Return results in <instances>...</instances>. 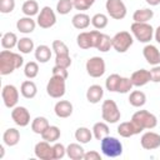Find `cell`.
<instances>
[{
    "label": "cell",
    "mask_w": 160,
    "mask_h": 160,
    "mask_svg": "<svg viewBox=\"0 0 160 160\" xmlns=\"http://www.w3.org/2000/svg\"><path fill=\"white\" fill-rule=\"evenodd\" d=\"M24 64V58L19 52H12L11 50H2L0 52V74L9 75L14 70L21 68Z\"/></svg>",
    "instance_id": "obj_1"
},
{
    "label": "cell",
    "mask_w": 160,
    "mask_h": 160,
    "mask_svg": "<svg viewBox=\"0 0 160 160\" xmlns=\"http://www.w3.org/2000/svg\"><path fill=\"white\" fill-rule=\"evenodd\" d=\"M131 121L142 131V130H151L156 128L158 119L154 114H151L148 110H138L131 116Z\"/></svg>",
    "instance_id": "obj_2"
},
{
    "label": "cell",
    "mask_w": 160,
    "mask_h": 160,
    "mask_svg": "<svg viewBox=\"0 0 160 160\" xmlns=\"http://www.w3.org/2000/svg\"><path fill=\"white\" fill-rule=\"evenodd\" d=\"M100 150L106 158H118L122 154V144L114 136H105L100 141Z\"/></svg>",
    "instance_id": "obj_3"
},
{
    "label": "cell",
    "mask_w": 160,
    "mask_h": 160,
    "mask_svg": "<svg viewBox=\"0 0 160 160\" xmlns=\"http://www.w3.org/2000/svg\"><path fill=\"white\" fill-rule=\"evenodd\" d=\"M132 36L144 44H148L154 38V28L148 22H132L130 26Z\"/></svg>",
    "instance_id": "obj_4"
},
{
    "label": "cell",
    "mask_w": 160,
    "mask_h": 160,
    "mask_svg": "<svg viewBox=\"0 0 160 160\" xmlns=\"http://www.w3.org/2000/svg\"><path fill=\"white\" fill-rule=\"evenodd\" d=\"M101 116L102 120L106 121L108 124H115L120 120L121 112L116 105V102L111 99H108L102 102L101 105Z\"/></svg>",
    "instance_id": "obj_5"
},
{
    "label": "cell",
    "mask_w": 160,
    "mask_h": 160,
    "mask_svg": "<svg viewBox=\"0 0 160 160\" xmlns=\"http://www.w3.org/2000/svg\"><path fill=\"white\" fill-rule=\"evenodd\" d=\"M111 41H112V49L122 54L130 49V46L134 42V38L129 31H119L111 38Z\"/></svg>",
    "instance_id": "obj_6"
},
{
    "label": "cell",
    "mask_w": 160,
    "mask_h": 160,
    "mask_svg": "<svg viewBox=\"0 0 160 160\" xmlns=\"http://www.w3.org/2000/svg\"><path fill=\"white\" fill-rule=\"evenodd\" d=\"M65 90H66L65 79H62L60 76L51 75L50 80L48 81V85H46L48 95L50 98H54V99H60L65 95Z\"/></svg>",
    "instance_id": "obj_7"
},
{
    "label": "cell",
    "mask_w": 160,
    "mask_h": 160,
    "mask_svg": "<svg viewBox=\"0 0 160 160\" xmlns=\"http://www.w3.org/2000/svg\"><path fill=\"white\" fill-rule=\"evenodd\" d=\"M100 31L91 30V31H82L76 36V44L80 49L88 50L91 48H96V42L99 39Z\"/></svg>",
    "instance_id": "obj_8"
},
{
    "label": "cell",
    "mask_w": 160,
    "mask_h": 160,
    "mask_svg": "<svg viewBox=\"0 0 160 160\" xmlns=\"http://www.w3.org/2000/svg\"><path fill=\"white\" fill-rule=\"evenodd\" d=\"M85 68H86V72L91 78H100L105 74V70H106L105 61L100 56H92L88 59Z\"/></svg>",
    "instance_id": "obj_9"
},
{
    "label": "cell",
    "mask_w": 160,
    "mask_h": 160,
    "mask_svg": "<svg viewBox=\"0 0 160 160\" xmlns=\"http://www.w3.org/2000/svg\"><path fill=\"white\" fill-rule=\"evenodd\" d=\"M106 12L110 18L115 20H121L126 16V6L122 0H106L105 2Z\"/></svg>",
    "instance_id": "obj_10"
},
{
    "label": "cell",
    "mask_w": 160,
    "mask_h": 160,
    "mask_svg": "<svg viewBox=\"0 0 160 160\" xmlns=\"http://www.w3.org/2000/svg\"><path fill=\"white\" fill-rule=\"evenodd\" d=\"M56 22V15L55 11L50 8V6H44L40 12L38 14V19H36V24L41 28V29H50L55 25Z\"/></svg>",
    "instance_id": "obj_11"
},
{
    "label": "cell",
    "mask_w": 160,
    "mask_h": 160,
    "mask_svg": "<svg viewBox=\"0 0 160 160\" xmlns=\"http://www.w3.org/2000/svg\"><path fill=\"white\" fill-rule=\"evenodd\" d=\"M1 98L4 101V105L9 109H12L16 106L18 101H19V90L16 89V86L8 84L2 86L1 90Z\"/></svg>",
    "instance_id": "obj_12"
},
{
    "label": "cell",
    "mask_w": 160,
    "mask_h": 160,
    "mask_svg": "<svg viewBox=\"0 0 160 160\" xmlns=\"http://www.w3.org/2000/svg\"><path fill=\"white\" fill-rule=\"evenodd\" d=\"M11 119L18 126L25 128L30 124V112L25 106H15L11 110Z\"/></svg>",
    "instance_id": "obj_13"
},
{
    "label": "cell",
    "mask_w": 160,
    "mask_h": 160,
    "mask_svg": "<svg viewBox=\"0 0 160 160\" xmlns=\"http://www.w3.org/2000/svg\"><path fill=\"white\" fill-rule=\"evenodd\" d=\"M34 152H35V156L40 160H54L52 146L50 145L49 141L42 140V141L36 142L34 148Z\"/></svg>",
    "instance_id": "obj_14"
},
{
    "label": "cell",
    "mask_w": 160,
    "mask_h": 160,
    "mask_svg": "<svg viewBox=\"0 0 160 160\" xmlns=\"http://www.w3.org/2000/svg\"><path fill=\"white\" fill-rule=\"evenodd\" d=\"M140 144L145 150H155L160 148V135L154 131H146L141 135Z\"/></svg>",
    "instance_id": "obj_15"
},
{
    "label": "cell",
    "mask_w": 160,
    "mask_h": 160,
    "mask_svg": "<svg viewBox=\"0 0 160 160\" xmlns=\"http://www.w3.org/2000/svg\"><path fill=\"white\" fill-rule=\"evenodd\" d=\"M142 55L148 64H150L152 66L160 64V51L155 45L146 44L142 49Z\"/></svg>",
    "instance_id": "obj_16"
},
{
    "label": "cell",
    "mask_w": 160,
    "mask_h": 160,
    "mask_svg": "<svg viewBox=\"0 0 160 160\" xmlns=\"http://www.w3.org/2000/svg\"><path fill=\"white\" fill-rule=\"evenodd\" d=\"M72 110H74L72 104L70 101H68V100H60L54 106V112L60 119H66V118L71 116Z\"/></svg>",
    "instance_id": "obj_17"
},
{
    "label": "cell",
    "mask_w": 160,
    "mask_h": 160,
    "mask_svg": "<svg viewBox=\"0 0 160 160\" xmlns=\"http://www.w3.org/2000/svg\"><path fill=\"white\" fill-rule=\"evenodd\" d=\"M118 134L122 138H131L134 135H138L141 132V130L130 120V121H124L120 122V125L118 126Z\"/></svg>",
    "instance_id": "obj_18"
},
{
    "label": "cell",
    "mask_w": 160,
    "mask_h": 160,
    "mask_svg": "<svg viewBox=\"0 0 160 160\" xmlns=\"http://www.w3.org/2000/svg\"><path fill=\"white\" fill-rule=\"evenodd\" d=\"M130 80H131L132 85L136 86V88L144 86V85H146L149 81H151V80H150V72H149V70H146V69L136 70V71H134V72L131 74Z\"/></svg>",
    "instance_id": "obj_19"
},
{
    "label": "cell",
    "mask_w": 160,
    "mask_h": 160,
    "mask_svg": "<svg viewBox=\"0 0 160 160\" xmlns=\"http://www.w3.org/2000/svg\"><path fill=\"white\" fill-rule=\"evenodd\" d=\"M36 21L31 18V16H24V18H20L18 21H16V29L22 32V34H30L35 30L36 28Z\"/></svg>",
    "instance_id": "obj_20"
},
{
    "label": "cell",
    "mask_w": 160,
    "mask_h": 160,
    "mask_svg": "<svg viewBox=\"0 0 160 160\" xmlns=\"http://www.w3.org/2000/svg\"><path fill=\"white\" fill-rule=\"evenodd\" d=\"M104 96V89L102 86L94 84L91 86H89V89L86 90V99L90 104H98L100 102V100Z\"/></svg>",
    "instance_id": "obj_21"
},
{
    "label": "cell",
    "mask_w": 160,
    "mask_h": 160,
    "mask_svg": "<svg viewBox=\"0 0 160 160\" xmlns=\"http://www.w3.org/2000/svg\"><path fill=\"white\" fill-rule=\"evenodd\" d=\"M66 155L71 160H84L85 150L80 142H71L66 146Z\"/></svg>",
    "instance_id": "obj_22"
},
{
    "label": "cell",
    "mask_w": 160,
    "mask_h": 160,
    "mask_svg": "<svg viewBox=\"0 0 160 160\" xmlns=\"http://www.w3.org/2000/svg\"><path fill=\"white\" fill-rule=\"evenodd\" d=\"M2 141L6 146H15L20 141V132L15 128H9L2 134Z\"/></svg>",
    "instance_id": "obj_23"
},
{
    "label": "cell",
    "mask_w": 160,
    "mask_h": 160,
    "mask_svg": "<svg viewBox=\"0 0 160 160\" xmlns=\"http://www.w3.org/2000/svg\"><path fill=\"white\" fill-rule=\"evenodd\" d=\"M90 22H91V19H90V16H89L88 14H85V12L75 14V15L72 16V19H71L72 26H74L75 29H78V30H84V29H86V28L90 25Z\"/></svg>",
    "instance_id": "obj_24"
},
{
    "label": "cell",
    "mask_w": 160,
    "mask_h": 160,
    "mask_svg": "<svg viewBox=\"0 0 160 160\" xmlns=\"http://www.w3.org/2000/svg\"><path fill=\"white\" fill-rule=\"evenodd\" d=\"M20 92L25 99H34L38 94V88L36 84L31 80H25L21 82L20 86Z\"/></svg>",
    "instance_id": "obj_25"
},
{
    "label": "cell",
    "mask_w": 160,
    "mask_h": 160,
    "mask_svg": "<svg viewBox=\"0 0 160 160\" xmlns=\"http://www.w3.org/2000/svg\"><path fill=\"white\" fill-rule=\"evenodd\" d=\"M91 131H92L94 138L96 140H99V141H101L105 136H108L110 134V129H109V125H108L106 121L95 122L94 126H92V129H91Z\"/></svg>",
    "instance_id": "obj_26"
},
{
    "label": "cell",
    "mask_w": 160,
    "mask_h": 160,
    "mask_svg": "<svg viewBox=\"0 0 160 160\" xmlns=\"http://www.w3.org/2000/svg\"><path fill=\"white\" fill-rule=\"evenodd\" d=\"M52 50V49H51ZM51 50L48 45H39L35 48V59L38 60V62H41V64H45L50 60L51 58Z\"/></svg>",
    "instance_id": "obj_27"
},
{
    "label": "cell",
    "mask_w": 160,
    "mask_h": 160,
    "mask_svg": "<svg viewBox=\"0 0 160 160\" xmlns=\"http://www.w3.org/2000/svg\"><path fill=\"white\" fill-rule=\"evenodd\" d=\"M49 126H50V124H49L48 119L44 116H36L31 121V130H32V132H35L38 135H41Z\"/></svg>",
    "instance_id": "obj_28"
},
{
    "label": "cell",
    "mask_w": 160,
    "mask_h": 160,
    "mask_svg": "<svg viewBox=\"0 0 160 160\" xmlns=\"http://www.w3.org/2000/svg\"><path fill=\"white\" fill-rule=\"evenodd\" d=\"M154 16V11L151 9L144 8V9H138L134 14H132V20L134 22H148L149 20H151Z\"/></svg>",
    "instance_id": "obj_29"
},
{
    "label": "cell",
    "mask_w": 160,
    "mask_h": 160,
    "mask_svg": "<svg viewBox=\"0 0 160 160\" xmlns=\"http://www.w3.org/2000/svg\"><path fill=\"white\" fill-rule=\"evenodd\" d=\"M129 102L134 108H141V106H144L145 102H146V95H145V92H142L140 90L131 91L130 95H129Z\"/></svg>",
    "instance_id": "obj_30"
},
{
    "label": "cell",
    "mask_w": 160,
    "mask_h": 160,
    "mask_svg": "<svg viewBox=\"0 0 160 160\" xmlns=\"http://www.w3.org/2000/svg\"><path fill=\"white\" fill-rule=\"evenodd\" d=\"M18 41H19V39H18L16 34L11 32V31H8L1 36V46H2V49H6V50H11L15 46H18Z\"/></svg>",
    "instance_id": "obj_31"
},
{
    "label": "cell",
    "mask_w": 160,
    "mask_h": 160,
    "mask_svg": "<svg viewBox=\"0 0 160 160\" xmlns=\"http://www.w3.org/2000/svg\"><path fill=\"white\" fill-rule=\"evenodd\" d=\"M60 135H61L60 129H59L58 126H55V125H50V126L41 134V138H42V140L49 141V142L51 144V142H56V141L60 139Z\"/></svg>",
    "instance_id": "obj_32"
},
{
    "label": "cell",
    "mask_w": 160,
    "mask_h": 160,
    "mask_svg": "<svg viewBox=\"0 0 160 160\" xmlns=\"http://www.w3.org/2000/svg\"><path fill=\"white\" fill-rule=\"evenodd\" d=\"M92 131L85 126H80L75 130V139L80 144H88L92 139Z\"/></svg>",
    "instance_id": "obj_33"
},
{
    "label": "cell",
    "mask_w": 160,
    "mask_h": 160,
    "mask_svg": "<svg viewBox=\"0 0 160 160\" xmlns=\"http://www.w3.org/2000/svg\"><path fill=\"white\" fill-rule=\"evenodd\" d=\"M110 48H112V41H111V38L106 34H102L100 32L99 35V39H98V42H96V48L99 51L101 52H108L110 50Z\"/></svg>",
    "instance_id": "obj_34"
},
{
    "label": "cell",
    "mask_w": 160,
    "mask_h": 160,
    "mask_svg": "<svg viewBox=\"0 0 160 160\" xmlns=\"http://www.w3.org/2000/svg\"><path fill=\"white\" fill-rule=\"evenodd\" d=\"M21 11L25 16L38 15L39 14V4L35 0H26L21 6Z\"/></svg>",
    "instance_id": "obj_35"
},
{
    "label": "cell",
    "mask_w": 160,
    "mask_h": 160,
    "mask_svg": "<svg viewBox=\"0 0 160 160\" xmlns=\"http://www.w3.org/2000/svg\"><path fill=\"white\" fill-rule=\"evenodd\" d=\"M18 50L21 52V54H30L32 50H34V41L32 39L28 38V36H24L21 38L19 41H18Z\"/></svg>",
    "instance_id": "obj_36"
},
{
    "label": "cell",
    "mask_w": 160,
    "mask_h": 160,
    "mask_svg": "<svg viewBox=\"0 0 160 160\" xmlns=\"http://www.w3.org/2000/svg\"><path fill=\"white\" fill-rule=\"evenodd\" d=\"M108 22H109V18L105 14H101V12H98L91 18V24L96 30L105 29L108 26Z\"/></svg>",
    "instance_id": "obj_37"
},
{
    "label": "cell",
    "mask_w": 160,
    "mask_h": 160,
    "mask_svg": "<svg viewBox=\"0 0 160 160\" xmlns=\"http://www.w3.org/2000/svg\"><path fill=\"white\" fill-rule=\"evenodd\" d=\"M120 80H121V76L118 75V74L109 75L106 78V80H105V88H106V90H109L110 92H116Z\"/></svg>",
    "instance_id": "obj_38"
},
{
    "label": "cell",
    "mask_w": 160,
    "mask_h": 160,
    "mask_svg": "<svg viewBox=\"0 0 160 160\" xmlns=\"http://www.w3.org/2000/svg\"><path fill=\"white\" fill-rule=\"evenodd\" d=\"M39 74V65L36 61H29L24 66V75L28 79H34Z\"/></svg>",
    "instance_id": "obj_39"
},
{
    "label": "cell",
    "mask_w": 160,
    "mask_h": 160,
    "mask_svg": "<svg viewBox=\"0 0 160 160\" xmlns=\"http://www.w3.org/2000/svg\"><path fill=\"white\" fill-rule=\"evenodd\" d=\"M74 9L72 0H59L56 4V11L60 15H68Z\"/></svg>",
    "instance_id": "obj_40"
},
{
    "label": "cell",
    "mask_w": 160,
    "mask_h": 160,
    "mask_svg": "<svg viewBox=\"0 0 160 160\" xmlns=\"http://www.w3.org/2000/svg\"><path fill=\"white\" fill-rule=\"evenodd\" d=\"M51 49L54 50L55 55H68L69 54L68 45L61 40H54L51 44Z\"/></svg>",
    "instance_id": "obj_41"
},
{
    "label": "cell",
    "mask_w": 160,
    "mask_h": 160,
    "mask_svg": "<svg viewBox=\"0 0 160 160\" xmlns=\"http://www.w3.org/2000/svg\"><path fill=\"white\" fill-rule=\"evenodd\" d=\"M134 85L130 80V78H124L121 76V80L119 82V86H118V91L116 92H120V94H126V92H130V90H132Z\"/></svg>",
    "instance_id": "obj_42"
},
{
    "label": "cell",
    "mask_w": 160,
    "mask_h": 160,
    "mask_svg": "<svg viewBox=\"0 0 160 160\" xmlns=\"http://www.w3.org/2000/svg\"><path fill=\"white\" fill-rule=\"evenodd\" d=\"M52 151H54V160L62 159L66 155V148L61 142H55L52 145Z\"/></svg>",
    "instance_id": "obj_43"
},
{
    "label": "cell",
    "mask_w": 160,
    "mask_h": 160,
    "mask_svg": "<svg viewBox=\"0 0 160 160\" xmlns=\"http://www.w3.org/2000/svg\"><path fill=\"white\" fill-rule=\"evenodd\" d=\"M15 9V0H0V12L10 14Z\"/></svg>",
    "instance_id": "obj_44"
},
{
    "label": "cell",
    "mask_w": 160,
    "mask_h": 160,
    "mask_svg": "<svg viewBox=\"0 0 160 160\" xmlns=\"http://www.w3.org/2000/svg\"><path fill=\"white\" fill-rule=\"evenodd\" d=\"M55 65L68 69L71 65V58H70V55L69 54L68 55H56V58H55Z\"/></svg>",
    "instance_id": "obj_45"
},
{
    "label": "cell",
    "mask_w": 160,
    "mask_h": 160,
    "mask_svg": "<svg viewBox=\"0 0 160 160\" xmlns=\"http://www.w3.org/2000/svg\"><path fill=\"white\" fill-rule=\"evenodd\" d=\"M72 4H74V9L80 10V11L88 10L92 5V2L90 0H72Z\"/></svg>",
    "instance_id": "obj_46"
},
{
    "label": "cell",
    "mask_w": 160,
    "mask_h": 160,
    "mask_svg": "<svg viewBox=\"0 0 160 160\" xmlns=\"http://www.w3.org/2000/svg\"><path fill=\"white\" fill-rule=\"evenodd\" d=\"M51 72H52V75H54V76H60V78H62V79H65V80H66V79H68V76H69L68 69L61 68V66H58V65H55V66L52 68Z\"/></svg>",
    "instance_id": "obj_47"
},
{
    "label": "cell",
    "mask_w": 160,
    "mask_h": 160,
    "mask_svg": "<svg viewBox=\"0 0 160 160\" xmlns=\"http://www.w3.org/2000/svg\"><path fill=\"white\" fill-rule=\"evenodd\" d=\"M150 80L154 82H160V64L159 65H154L150 70Z\"/></svg>",
    "instance_id": "obj_48"
},
{
    "label": "cell",
    "mask_w": 160,
    "mask_h": 160,
    "mask_svg": "<svg viewBox=\"0 0 160 160\" xmlns=\"http://www.w3.org/2000/svg\"><path fill=\"white\" fill-rule=\"evenodd\" d=\"M84 160H101V155H100V152H98L95 150H90V151L85 152Z\"/></svg>",
    "instance_id": "obj_49"
},
{
    "label": "cell",
    "mask_w": 160,
    "mask_h": 160,
    "mask_svg": "<svg viewBox=\"0 0 160 160\" xmlns=\"http://www.w3.org/2000/svg\"><path fill=\"white\" fill-rule=\"evenodd\" d=\"M154 38H155L156 42H158V44H160V25L155 29V31H154Z\"/></svg>",
    "instance_id": "obj_50"
},
{
    "label": "cell",
    "mask_w": 160,
    "mask_h": 160,
    "mask_svg": "<svg viewBox=\"0 0 160 160\" xmlns=\"http://www.w3.org/2000/svg\"><path fill=\"white\" fill-rule=\"evenodd\" d=\"M150 6H156L160 4V0H145Z\"/></svg>",
    "instance_id": "obj_51"
},
{
    "label": "cell",
    "mask_w": 160,
    "mask_h": 160,
    "mask_svg": "<svg viewBox=\"0 0 160 160\" xmlns=\"http://www.w3.org/2000/svg\"><path fill=\"white\" fill-rule=\"evenodd\" d=\"M0 158H4V145H0Z\"/></svg>",
    "instance_id": "obj_52"
},
{
    "label": "cell",
    "mask_w": 160,
    "mask_h": 160,
    "mask_svg": "<svg viewBox=\"0 0 160 160\" xmlns=\"http://www.w3.org/2000/svg\"><path fill=\"white\" fill-rule=\"evenodd\" d=\"M90 1H91V2H92V4H94V2H95V1H96V0H90Z\"/></svg>",
    "instance_id": "obj_53"
}]
</instances>
